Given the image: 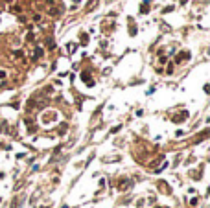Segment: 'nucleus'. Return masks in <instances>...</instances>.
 Masks as SVG:
<instances>
[{
  "label": "nucleus",
  "mask_w": 210,
  "mask_h": 208,
  "mask_svg": "<svg viewBox=\"0 0 210 208\" xmlns=\"http://www.w3.org/2000/svg\"><path fill=\"white\" fill-rule=\"evenodd\" d=\"M2 78H6V74H4V72H0V79H2Z\"/></svg>",
  "instance_id": "3"
},
{
  "label": "nucleus",
  "mask_w": 210,
  "mask_h": 208,
  "mask_svg": "<svg viewBox=\"0 0 210 208\" xmlns=\"http://www.w3.org/2000/svg\"><path fill=\"white\" fill-rule=\"evenodd\" d=\"M148 6H149L148 2H144V4H142V7H140V11H142V13H148Z\"/></svg>",
  "instance_id": "1"
},
{
  "label": "nucleus",
  "mask_w": 210,
  "mask_h": 208,
  "mask_svg": "<svg viewBox=\"0 0 210 208\" xmlns=\"http://www.w3.org/2000/svg\"><path fill=\"white\" fill-rule=\"evenodd\" d=\"M96 2H98V0H91V2H88V9H92V7H96Z\"/></svg>",
  "instance_id": "2"
}]
</instances>
